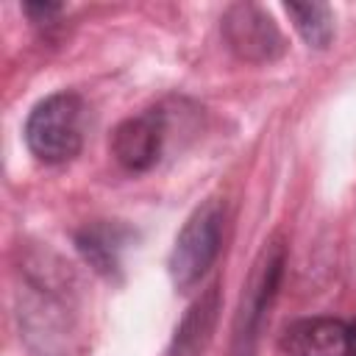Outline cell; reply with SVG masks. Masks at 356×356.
<instances>
[{"instance_id":"cell-10","label":"cell","mask_w":356,"mask_h":356,"mask_svg":"<svg viewBox=\"0 0 356 356\" xmlns=\"http://www.w3.org/2000/svg\"><path fill=\"white\" fill-rule=\"evenodd\" d=\"M25 14L31 17L33 25H50L53 17L61 14V6L58 3H28L25 6Z\"/></svg>"},{"instance_id":"cell-3","label":"cell","mask_w":356,"mask_h":356,"mask_svg":"<svg viewBox=\"0 0 356 356\" xmlns=\"http://www.w3.org/2000/svg\"><path fill=\"white\" fill-rule=\"evenodd\" d=\"M284 264H286V250L278 239H273L270 245L261 248L248 284L242 289L239 298V309L234 317V337H231V353L234 356H253L256 353V342L261 334V323L264 314L281 286V275H284Z\"/></svg>"},{"instance_id":"cell-5","label":"cell","mask_w":356,"mask_h":356,"mask_svg":"<svg viewBox=\"0 0 356 356\" xmlns=\"http://www.w3.org/2000/svg\"><path fill=\"white\" fill-rule=\"evenodd\" d=\"M167 139V117L161 108H147L122 120L111 134V156L128 172H147L161 159Z\"/></svg>"},{"instance_id":"cell-7","label":"cell","mask_w":356,"mask_h":356,"mask_svg":"<svg viewBox=\"0 0 356 356\" xmlns=\"http://www.w3.org/2000/svg\"><path fill=\"white\" fill-rule=\"evenodd\" d=\"M134 231L122 222H111V220H97V222H86L78 234H75V248L78 253L100 273V275H117L122 267V250L131 245Z\"/></svg>"},{"instance_id":"cell-9","label":"cell","mask_w":356,"mask_h":356,"mask_svg":"<svg viewBox=\"0 0 356 356\" xmlns=\"http://www.w3.org/2000/svg\"><path fill=\"white\" fill-rule=\"evenodd\" d=\"M286 14L309 47H328L334 36V14L325 3H286Z\"/></svg>"},{"instance_id":"cell-1","label":"cell","mask_w":356,"mask_h":356,"mask_svg":"<svg viewBox=\"0 0 356 356\" xmlns=\"http://www.w3.org/2000/svg\"><path fill=\"white\" fill-rule=\"evenodd\" d=\"M83 100L75 92H56L33 106L25 122L28 150L44 164H61L81 153Z\"/></svg>"},{"instance_id":"cell-6","label":"cell","mask_w":356,"mask_h":356,"mask_svg":"<svg viewBox=\"0 0 356 356\" xmlns=\"http://www.w3.org/2000/svg\"><path fill=\"white\" fill-rule=\"evenodd\" d=\"M286 356H350V334L342 320L306 317L284 334Z\"/></svg>"},{"instance_id":"cell-8","label":"cell","mask_w":356,"mask_h":356,"mask_svg":"<svg viewBox=\"0 0 356 356\" xmlns=\"http://www.w3.org/2000/svg\"><path fill=\"white\" fill-rule=\"evenodd\" d=\"M217 312H220V292L217 286H209L181 320L167 356H203L217 323Z\"/></svg>"},{"instance_id":"cell-4","label":"cell","mask_w":356,"mask_h":356,"mask_svg":"<svg viewBox=\"0 0 356 356\" xmlns=\"http://www.w3.org/2000/svg\"><path fill=\"white\" fill-rule=\"evenodd\" d=\"M222 39L231 53L250 64H270L284 56L286 42L275 19L256 3H236L222 17Z\"/></svg>"},{"instance_id":"cell-11","label":"cell","mask_w":356,"mask_h":356,"mask_svg":"<svg viewBox=\"0 0 356 356\" xmlns=\"http://www.w3.org/2000/svg\"><path fill=\"white\" fill-rule=\"evenodd\" d=\"M348 334H350V356H356V323L348 325Z\"/></svg>"},{"instance_id":"cell-2","label":"cell","mask_w":356,"mask_h":356,"mask_svg":"<svg viewBox=\"0 0 356 356\" xmlns=\"http://www.w3.org/2000/svg\"><path fill=\"white\" fill-rule=\"evenodd\" d=\"M225 209L217 197L200 203L184 222L170 253V278L175 289H192L214 264L222 245Z\"/></svg>"}]
</instances>
